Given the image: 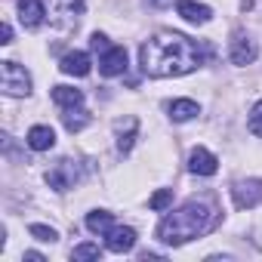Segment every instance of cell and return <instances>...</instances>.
<instances>
[{
	"mask_svg": "<svg viewBox=\"0 0 262 262\" xmlns=\"http://www.w3.org/2000/svg\"><path fill=\"white\" fill-rule=\"evenodd\" d=\"M0 74H4V93L7 96H28L31 93V74L19 62H4Z\"/></svg>",
	"mask_w": 262,
	"mask_h": 262,
	"instance_id": "cell-3",
	"label": "cell"
},
{
	"mask_svg": "<svg viewBox=\"0 0 262 262\" xmlns=\"http://www.w3.org/2000/svg\"><path fill=\"white\" fill-rule=\"evenodd\" d=\"M90 65H93V62H90V56L77 50V53H68V56L62 59V65H59V68H62V74H71V77H86V74H90Z\"/></svg>",
	"mask_w": 262,
	"mask_h": 262,
	"instance_id": "cell-11",
	"label": "cell"
},
{
	"mask_svg": "<svg viewBox=\"0 0 262 262\" xmlns=\"http://www.w3.org/2000/svg\"><path fill=\"white\" fill-rule=\"evenodd\" d=\"M231 198H234L237 210H250V207L262 204V179H241V182H234Z\"/></svg>",
	"mask_w": 262,
	"mask_h": 262,
	"instance_id": "cell-5",
	"label": "cell"
},
{
	"mask_svg": "<svg viewBox=\"0 0 262 262\" xmlns=\"http://www.w3.org/2000/svg\"><path fill=\"white\" fill-rule=\"evenodd\" d=\"M102 250H99V244H80V247H74V259H96Z\"/></svg>",
	"mask_w": 262,
	"mask_h": 262,
	"instance_id": "cell-22",
	"label": "cell"
},
{
	"mask_svg": "<svg viewBox=\"0 0 262 262\" xmlns=\"http://www.w3.org/2000/svg\"><path fill=\"white\" fill-rule=\"evenodd\" d=\"M105 247L111 253H129L136 247V231L129 228V225H111L105 231Z\"/></svg>",
	"mask_w": 262,
	"mask_h": 262,
	"instance_id": "cell-6",
	"label": "cell"
},
{
	"mask_svg": "<svg viewBox=\"0 0 262 262\" xmlns=\"http://www.w3.org/2000/svg\"><path fill=\"white\" fill-rule=\"evenodd\" d=\"M231 62L234 65H250L253 59H256V47H253V40L244 34V31H234V37H231Z\"/></svg>",
	"mask_w": 262,
	"mask_h": 262,
	"instance_id": "cell-8",
	"label": "cell"
},
{
	"mask_svg": "<svg viewBox=\"0 0 262 262\" xmlns=\"http://www.w3.org/2000/svg\"><path fill=\"white\" fill-rule=\"evenodd\" d=\"M210 50L179 31H161L148 37L139 50V65L148 77H182L204 65Z\"/></svg>",
	"mask_w": 262,
	"mask_h": 262,
	"instance_id": "cell-1",
	"label": "cell"
},
{
	"mask_svg": "<svg viewBox=\"0 0 262 262\" xmlns=\"http://www.w3.org/2000/svg\"><path fill=\"white\" fill-rule=\"evenodd\" d=\"M28 145L34 148V151H50L53 145H56V133H53V129L50 126H31L28 129Z\"/></svg>",
	"mask_w": 262,
	"mask_h": 262,
	"instance_id": "cell-13",
	"label": "cell"
},
{
	"mask_svg": "<svg viewBox=\"0 0 262 262\" xmlns=\"http://www.w3.org/2000/svg\"><path fill=\"white\" fill-rule=\"evenodd\" d=\"M62 123H65L68 133H80V129L90 123V114H86V108H83V105H71V108H65Z\"/></svg>",
	"mask_w": 262,
	"mask_h": 262,
	"instance_id": "cell-14",
	"label": "cell"
},
{
	"mask_svg": "<svg viewBox=\"0 0 262 262\" xmlns=\"http://www.w3.org/2000/svg\"><path fill=\"white\" fill-rule=\"evenodd\" d=\"M77 179H80V167H77V161H71V158H62V161L47 173V182H50V188H56V191L74 188Z\"/></svg>",
	"mask_w": 262,
	"mask_h": 262,
	"instance_id": "cell-4",
	"label": "cell"
},
{
	"mask_svg": "<svg viewBox=\"0 0 262 262\" xmlns=\"http://www.w3.org/2000/svg\"><path fill=\"white\" fill-rule=\"evenodd\" d=\"M151 7H158V10H167V7H173V0H148Z\"/></svg>",
	"mask_w": 262,
	"mask_h": 262,
	"instance_id": "cell-24",
	"label": "cell"
},
{
	"mask_svg": "<svg viewBox=\"0 0 262 262\" xmlns=\"http://www.w3.org/2000/svg\"><path fill=\"white\" fill-rule=\"evenodd\" d=\"M53 102L62 105V108H71V105H83V93L74 90V86H53Z\"/></svg>",
	"mask_w": 262,
	"mask_h": 262,
	"instance_id": "cell-16",
	"label": "cell"
},
{
	"mask_svg": "<svg viewBox=\"0 0 262 262\" xmlns=\"http://www.w3.org/2000/svg\"><path fill=\"white\" fill-rule=\"evenodd\" d=\"M0 37H4L0 43H10V40H13V28H10V25H4V28H0Z\"/></svg>",
	"mask_w": 262,
	"mask_h": 262,
	"instance_id": "cell-23",
	"label": "cell"
},
{
	"mask_svg": "<svg viewBox=\"0 0 262 262\" xmlns=\"http://www.w3.org/2000/svg\"><path fill=\"white\" fill-rule=\"evenodd\" d=\"M198 114H201V108H198V102H191V99H176V102H170V117L179 120V123H185V120H191V117H198Z\"/></svg>",
	"mask_w": 262,
	"mask_h": 262,
	"instance_id": "cell-15",
	"label": "cell"
},
{
	"mask_svg": "<svg viewBox=\"0 0 262 262\" xmlns=\"http://www.w3.org/2000/svg\"><path fill=\"white\" fill-rule=\"evenodd\" d=\"M99 71H102L105 77L123 74V71H126V50H123V47H105V50H102V59H99Z\"/></svg>",
	"mask_w": 262,
	"mask_h": 262,
	"instance_id": "cell-7",
	"label": "cell"
},
{
	"mask_svg": "<svg viewBox=\"0 0 262 262\" xmlns=\"http://www.w3.org/2000/svg\"><path fill=\"white\" fill-rule=\"evenodd\" d=\"M250 133L262 139V102H256L253 111H250Z\"/></svg>",
	"mask_w": 262,
	"mask_h": 262,
	"instance_id": "cell-21",
	"label": "cell"
},
{
	"mask_svg": "<svg viewBox=\"0 0 262 262\" xmlns=\"http://www.w3.org/2000/svg\"><path fill=\"white\" fill-rule=\"evenodd\" d=\"M28 231H31V237H37V241H43V244H53V241L59 237L56 228H50V225H37V222H34Z\"/></svg>",
	"mask_w": 262,
	"mask_h": 262,
	"instance_id": "cell-20",
	"label": "cell"
},
{
	"mask_svg": "<svg viewBox=\"0 0 262 262\" xmlns=\"http://www.w3.org/2000/svg\"><path fill=\"white\" fill-rule=\"evenodd\" d=\"M111 225H114V219H111V213H105V210H96V213L86 216V228L96 231V234H105Z\"/></svg>",
	"mask_w": 262,
	"mask_h": 262,
	"instance_id": "cell-18",
	"label": "cell"
},
{
	"mask_svg": "<svg viewBox=\"0 0 262 262\" xmlns=\"http://www.w3.org/2000/svg\"><path fill=\"white\" fill-rule=\"evenodd\" d=\"M188 170L198 173V176H213V173L219 170V161H216V155H210L207 148H194V151L188 155Z\"/></svg>",
	"mask_w": 262,
	"mask_h": 262,
	"instance_id": "cell-9",
	"label": "cell"
},
{
	"mask_svg": "<svg viewBox=\"0 0 262 262\" xmlns=\"http://www.w3.org/2000/svg\"><path fill=\"white\" fill-rule=\"evenodd\" d=\"M170 204H173V188H161V191H155V194L148 198V207H151V210H158V213H161V210H167Z\"/></svg>",
	"mask_w": 262,
	"mask_h": 262,
	"instance_id": "cell-19",
	"label": "cell"
},
{
	"mask_svg": "<svg viewBox=\"0 0 262 262\" xmlns=\"http://www.w3.org/2000/svg\"><path fill=\"white\" fill-rule=\"evenodd\" d=\"M179 16L188 19V22H194V25H207L213 13H210V7L194 4V0H179Z\"/></svg>",
	"mask_w": 262,
	"mask_h": 262,
	"instance_id": "cell-12",
	"label": "cell"
},
{
	"mask_svg": "<svg viewBox=\"0 0 262 262\" xmlns=\"http://www.w3.org/2000/svg\"><path fill=\"white\" fill-rule=\"evenodd\" d=\"M219 216L222 213H219V207H216L213 198H191L188 204H182L176 213H170L158 225V237L164 244L179 247V244H185L191 237H201V234L213 231L216 222H219Z\"/></svg>",
	"mask_w": 262,
	"mask_h": 262,
	"instance_id": "cell-2",
	"label": "cell"
},
{
	"mask_svg": "<svg viewBox=\"0 0 262 262\" xmlns=\"http://www.w3.org/2000/svg\"><path fill=\"white\" fill-rule=\"evenodd\" d=\"M47 16V7L40 4V0H19V22L25 28H37Z\"/></svg>",
	"mask_w": 262,
	"mask_h": 262,
	"instance_id": "cell-10",
	"label": "cell"
},
{
	"mask_svg": "<svg viewBox=\"0 0 262 262\" xmlns=\"http://www.w3.org/2000/svg\"><path fill=\"white\" fill-rule=\"evenodd\" d=\"M136 117H129V123H126V133H123V126H117L120 133H117V151L120 155H129V148H133V142H136Z\"/></svg>",
	"mask_w": 262,
	"mask_h": 262,
	"instance_id": "cell-17",
	"label": "cell"
}]
</instances>
